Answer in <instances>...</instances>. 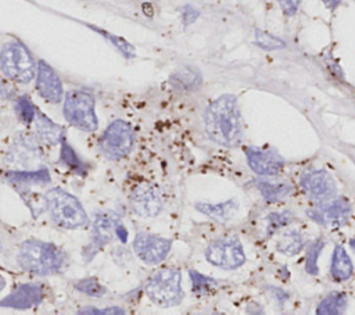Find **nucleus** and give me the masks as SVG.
<instances>
[{
  "mask_svg": "<svg viewBox=\"0 0 355 315\" xmlns=\"http://www.w3.org/2000/svg\"><path fill=\"white\" fill-rule=\"evenodd\" d=\"M6 179L17 186H31L35 183H49L50 173L47 168H36L35 171H11L6 175Z\"/></svg>",
  "mask_w": 355,
  "mask_h": 315,
  "instance_id": "22",
  "label": "nucleus"
},
{
  "mask_svg": "<svg viewBox=\"0 0 355 315\" xmlns=\"http://www.w3.org/2000/svg\"><path fill=\"white\" fill-rule=\"evenodd\" d=\"M44 297L43 287L36 283H25L15 287L0 301V307L12 309H31L37 307Z\"/></svg>",
  "mask_w": 355,
  "mask_h": 315,
  "instance_id": "16",
  "label": "nucleus"
},
{
  "mask_svg": "<svg viewBox=\"0 0 355 315\" xmlns=\"http://www.w3.org/2000/svg\"><path fill=\"white\" fill-rule=\"evenodd\" d=\"M324 240L322 237L313 240L308 247H306V253H305V271L306 273L316 276L319 273V266H318V259L319 255L322 253V250L324 248Z\"/></svg>",
  "mask_w": 355,
  "mask_h": 315,
  "instance_id": "26",
  "label": "nucleus"
},
{
  "mask_svg": "<svg viewBox=\"0 0 355 315\" xmlns=\"http://www.w3.org/2000/svg\"><path fill=\"white\" fill-rule=\"evenodd\" d=\"M268 291L270 294V297H273V300L282 307L287 300H288V293L284 291L283 289L280 287H275V286H269L268 287Z\"/></svg>",
  "mask_w": 355,
  "mask_h": 315,
  "instance_id": "36",
  "label": "nucleus"
},
{
  "mask_svg": "<svg viewBox=\"0 0 355 315\" xmlns=\"http://www.w3.org/2000/svg\"><path fill=\"white\" fill-rule=\"evenodd\" d=\"M133 143L135 133L130 124L123 119H115L98 139V148L108 160H119L132 151Z\"/></svg>",
  "mask_w": 355,
  "mask_h": 315,
  "instance_id": "7",
  "label": "nucleus"
},
{
  "mask_svg": "<svg viewBox=\"0 0 355 315\" xmlns=\"http://www.w3.org/2000/svg\"><path fill=\"white\" fill-rule=\"evenodd\" d=\"M36 90L40 97L51 104H57L64 97V87L58 74L43 60L37 62Z\"/></svg>",
  "mask_w": 355,
  "mask_h": 315,
  "instance_id": "15",
  "label": "nucleus"
},
{
  "mask_svg": "<svg viewBox=\"0 0 355 315\" xmlns=\"http://www.w3.org/2000/svg\"><path fill=\"white\" fill-rule=\"evenodd\" d=\"M254 43L261 47L262 50L266 51H273V50H282L286 47L284 40H282L280 37L262 31V29H255L254 32Z\"/></svg>",
  "mask_w": 355,
  "mask_h": 315,
  "instance_id": "29",
  "label": "nucleus"
},
{
  "mask_svg": "<svg viewBox=\"0 0 355 315\" xmlns=\"http://www.w3.org/2000/svg\"><path fill=\"white\" fill-rule=\"evenodd\" d=\"M329 273H330V278L337 283L347 282L354 275L352 259L347 253V250L344 248V246L341 244L334 246Z\"/></svg>",
  "mask_w": 355,
  "mask_h": 315,
  "instance_id": "17",
  "label": "nucleus"
},
{
  "mask_svg": "<svg viewBox=\"0 0 355 315\" xmlns=\"http://www.w3.org/2000/svg\"><path fill=\"white\" fill-rule=\"evenodd\" d=\"M171 83L178 90L190 92L201 85V74L191 67H183L171 76Z\"/></svg>",
  "mask_w": 355,
  "mask_h": 315,
  "instance_id": "24",
  "label": "nucleus"
},
{
  "mask_svg": "<svg viewBox=\"0 0 355 315\" xmlns=\"http://www.w3.org/2000/svg\"><path fill=\"white\" fill-rule=\"evenodd\" d=\"M349 246H351V248L355 251V239H349Z\"/></svg>",
  "mask_w": 355,
  "mask_h": 315,
  "instance_id": "39",
  "label": "nucleus"
},
{
  "mask_svg": "<svg viewBox=\"0 0 355 315\" xmlns=\"http://www.w3.org/2000/svg\"><path fill=\"white\" fill-rule=\"evenodd\" d=\"M323 3V6L329 10V11H336L344 0H320Z\"/></svg>",
  "mask_w": 355,
  "mask_h": 315,
  "instance_id": "37",
  "label": "nucleus"
},
{
  "mask_svg": "<svg viewBox=\"0 0 355 315\" xmlns=\"http://www.w3.org/2000/svg\"><path fill=\"white\" fill-rule=\"evenodd\" d=\"M147 297L158 307L168 308L178 305L183 298L182 275L179 269L164 268L151 275L146 283Z\"/></svg>",
  "mask_w": 355,
  "mask_h": 315,
  "instance_id": "5",
  "label": "nucleus"
},
{
  "mask_svg": "<svg viewBox=\"0 0 355 315\" xmlns=\"http://www.w3.org/2000/svg\"><path fill=\"white\" fill-rule=\"evenodd\" d=\"M205 130L218 144L236 147L243 142L244 124L237 99L223 94L215 99L205 110Z\"/></svg>",
  "mask_w": 355,
  "mask_h": 315,
  "instance_id": "1",
  "label": "nucleus"
},
{
  "mask_svg": "<svg viewBox=\"0 0 355 315\" xmlns=\"http://www.w3.org/2000/svg\"><path fill=\"white\" fill-rule=\"evenodd\" d=\"M121 218L114 211H101L94 215L90 232V243L83 250V257L90 261L104 246H107L116 235V226Z\"/></svg>",
  "mask_w": 355,
  "mask_h": 315,
  "instance_id": "9",
  "label": "nucleus"
},
{
  "mask_svg": "<svg viewBox=\"0 0 355 315\" xmlns=\"http://www.w3.org/2000/svg\"><path fill=\"white\" fill-rule=\"evenodd\" d=\"M60 144H61V148H60V158H58V161H60L62 165L71 168L76 175L86 176L87 169H89V165H87V162H85V161L79 157V154L75 151V148L68 143L67 136H64V137L61 139V143H60Z\"/></svg>",
  "mask_w": 355,
  "mask_h": 315,
  "instance_id": "21",
  "label": "nucleus"
},
{
  "mask_svg": "<svg viewBox=\"0 0 355 315\" xmlns=\"http://www.w3.org/2000/svg\"><path fill=\"white\" fill-rule=\"evenodd\" d=\"M189 275H190V279H191L193 291H194V294H197L200 297L212 293L214 289H216V286H218V283L214 278L205 276V275H202V273H200L194 269H190Z\"/></svg>",
  "mask_w": 355,
  "mask_h": 315,
  "instance_id": "28",
  "label": "nucleus"
},
{
  "mask_svg": "<svg viewBox=\"0 0 355 315\" xmlns=\"http://www.w3.org/2000/svg\"><path fill=\"white\" fill-rule=\"evenodd\" d=\"M255 186L259 190L261 196L269 203L284 200L293 191V186L287 182H272L266 179H257Z\"/></svg>",
  "mask_w": 355,
  "mask_h": 315,
  "instance_id": "20",
  "label": "nucleus"
},
{
  "mask_svg": "<svg viewBox=\"0 0 355 315\" xmlns=\"http://www.w3.org/2000/svg\"><path fill=\"white\" fill-rule=\"evenodd\" d=\"M35 126H36V132L40 136V139L49 144L61 143V139L65 136L62 126L53 122L49 117H46L40 111H37V114H36Z\"/></svg>",
  "mask_w": 355,
  "mask_h": 315,
  "instance_id": "19",
  "label": "nucleus"
},
{
  "mask_svg": "<svg viewBox=\"0 0 355 315\" xmlns=\"http://www.w3.org/2000/svg\"><path fill=\"white\" fill-rule=\"evenodd\" d=\"M347 304L348 298L344 291H331L319 301L315 312L318 315H340L345 312Z\"/></svg>",
  "mask_w": 355,
  "mask_h": 315,
  "instance_id": "23",
  "label": "nucleus"
},
{
  "mask_svg": "<svg viewBox=\"0 0 355 315\" xmlns=\"http://www.w3.org/2000/svg\"><path fill=\"white\" fill-rule=\"evenodd\" d=\"M0 67L3 75L17 83H29L37 72V64L29 49L18 42H6L0 53Z\"/></svg>",
  "mask_w": 355,
  "mask_h": 315,
  "instance_id": "4",
  "label": "nucleus"
},
{
  "mask_svg": "<svg viewBox=\"0 0 355 315\" xmlns=\"http://www.w3.org/2000/svg\"><path fill=\"white\" fill-rule=\"evenodd\" d=\"M133 250L143 262L155 265L168 257L171 251V240L158 235L140 232L133 240Z\"/></svg>",
  "mask_w": 355,
  "mask_h": 315,
  "instance_id": "11",
  "label": "nucleus"
},
{
  "mask_svg": "<svg viewBox=\"0 0 355 315\" xmlns=\"http://www.w3.org/2000/svg\"><path fill=\"white\" fill-rule=\"evenodd\" d=\"M305 247V237L298 230H288L282 235L279 241L276 243V248L279 253L293 257L301 253Z\"/></svg>",
  "mask_w": 355,
  "mask_h": 315,
  "instance_id": "25",
  "label": "nucleus"
},
{
  "mask_svg": "<svg viewBox=\"0 0 355 315\" xmlns=\"http://www.w3.org/2000/svg\"><path fill=\"white\" fill-rule=\"evenodd\" d=\"M78 314H125V309L121 307H105V308L85 307L79 309Z\"/></svg>",
  "mask_w": 355,
  "mask_h": 315,
  "instance_id": "34",
  "label": "nucleus"
},
{
  "mask_svg": "<svg viewBox=\"0 0 355 315\" xmlns=\"http://www.w3.org/2000/svg\"><path fill=\"white\" fill-rule=\"evenodd\" d=\"M205 259L214 266L232 271L240 268L245 262V254L237 237H223L208 244Z\"/></svg>",
  "mask_w": 355,
  "mask_h": 315,
  "instance_id": "8",
  "label": "nucleus"
},
{
  "mask_svg": "<svg viewBox=\"0 0 355 315\" xmlns=\"http://www.w3.org/2000/svg\"><path fill=\"white\" fill-rule=\"evenodd\" d=\"M244 153L248 167L259 176H275L284 167V158L276 150L245 147Z\"/></svg>",
  "mask_w": 355,
  "mask_h": 315,
  "instance_id": "12",
  "label": "nucleus"
},
{
  "mask_svg": "<svg viewBox=\"0 0 355 315\" xmlns=\"http://www.w3.org/2000/svg\"><path fill=\"white\" fill-rule=\"evenodd\" d=\"M90 28H92L93 31H96L98 35H101L104 39H107L125 58H133V57L136 56L135 47H133L129 42H126L123 37L116 36V35H114V33H110V32H107V31H104V29H101V28L93 26V25H90Z\"/></svg>",
  "mask_w": 355,
  "mask_h": 315,
  "instance_id": "27",
  "label": "nucleus"
},
{
  "mask_svg": "<svg viewBox=\"0 0 355 315\" xmlns=\"http://www.w3.org/2000/svg\"><path fill=\"white\" fill-rule=\"evenodd\" d=\"M280 10L283 11L284 15L287 17H293L298 12L300 6H301V0H276Z\"/></svg>",
  "mask_w": 355,
  "mask_h": 315,
  "instance_id": "33",
  "label": "nucleus"
},
{
  "mask_svg": "<svg viewBox=\"0 0 355 315\" xmlns=\"http://www.w3.org/2000/svg\"><path fill=\"white\" fill-rule=\"evenodd\" d=\"M301 189L313 200L323 201L333 197L337 191L333 176L324 169H313L304 173L300 179Z\"/></svg>",
  "mask_w": 355,
  "mask_h": 315,
  "instance_id": "13",
  "label": "nucleus"
},
{
  "mask_svg": "<svg viewBox=\"0 0 355 315\" xmlns=\"http://www.w3.org/2000/svg\"><path fill=\"white\" fill-rule=\"evenodd\" d=\"M62 114L65 119L83 132H93L98 126L94 111V97L90 92L75 89L65 94Z\"/></svg>",
  "mask_w": 355,
  "mask_h": 315,
  "instance_id": "6",
  "label": "nucleus"
},
{
  "mask_svg": "<svg viewBox=\"0 0 355 315\" xmlns=\"http://www.w3.org/2000/svg\"><path fill=\"white\" fill-rule=\"evenodd\" d=\"M73 287L93 298H100L107 293V289L96 278H85L73 283Z\"/></svg>",
  "mask_w": 355,
  "mask_h": 315,
  "instance_id": "30",
  "label": "nucleus"
},
{
  "mask_svg": "<svg viewBox=\"0 0 355 315\" xmlns=\"http://www.w3.org/2000/svg\"><path fill=\"white\" fill-rule=\"evenodd\" d=\"M67 262L65 253L53 243L31 239L19 246L17 264L33 275H54L62 271Z\"/></svg>",
  "mask_w": 355,
  "mask_h": 315,
  "instance_id": "2",
  "label": "nucleus"
},
{
  "mask_svg": "<svg viewBox=\"0 0 355 315\" xmlns=\"http://www.w3.org/2000/svg\"><path fill=\"white\" fill-rule=\"evenodd\" d=\"M351 211V203L347 197L333 196L327 200L319 201V204L315 208L308 210L306 214L312 221L323 226H343L348 222Z\"/></svg>",
  "mask_w": 355,
  "mask_h": 315,
  "instance_id": "10",
  "label": "nucleus"
},
{
  "mask_svg": "<svg viewBox=\"0 0 355 315\" xmlns=\"http://www.w3.org/2000/svg\"><path fill=\"white\" fill-rule=\"evenodd\" d=\"M198 17H200V11L194 6L187 4L182 8V21L184 25H190V24L196 22Z\"/></svg>",
  "mask_w": 355,
  "mask_h": 315,
  "instance_id": "35",
  "label": "nucleus"
},
{
  "mask_svg": "<svg viewBox=\"0 0 355 315\" xmlns=\"http://www.w3.org/2000/svg\"><path fill=\"white\" fill-rule=\"evenodd\" d=\"M15 111L22 122H32L36 118L37 110L28 96H19L15 100Z\"/></svg>",
  "mask_w": 355,
  "mask_h": 315,
  "instance_id": "32",
  "label": "nucleus"
},
{
  "mask_svg": "<svg viewBox=\"0 0 355 315\" xmlns=\"http://www.w3.org/2000/svg\"><path fill=\"white\" fill-rule=\"evenodd\" d=\"M294 221V214L288 210L286 211H276V212H270L266 216V232L269 235L277 232L279 229L290 225Z\"/></svg>",
  "mask_w": 355,
  "mask_h": 315,
  "instance_id": "31",
  "label": "nucleus"
},
{
  "mask_svg": "<svg viewBox=\"0 0 355 315\" xmlns=\"http://www.w3.org/2000/svg\"><path fill=\"white\" fill-rule=\"evenodd\" d=\"M44 205L51 221L60 228L76 229L85 226L89 221L79 200L61 187L47 190Z\"/></svg>",
  "mask_w": 355,
  "mask_h": 315,
  "instance_id": "3",
  "label": "nucleus"
},
{
  "mask_svg": "<svg viewBox=\"0 0 355 315\" xmlns=\"http://www.w3.org/2000/svg\"><path fill=\"white\" fill-rule=\"evenodd\" d=\"M132 210L143 216V218H153L159 214L162 210V200L158 189L153 185H137L129 197Z\"/></svg>",
  "mask_w": 355,
  "mask_h": 315,
  "instance_id": "14",
  "label": "nucleus"
},
{
  "mask_svg": "<svg viewBox=\"0 0 355 315\" xmlns=\"http://www.w3.org/2000/svg\"><path fill=\"white\" fill-rule=\"evenodd\" d=\"M116 235L119 236V239L125 243L126 241V239H128V232H126V229H125V226L119 222L118 223V226H116Z\"/></svg>",
  "mask_w": 355,
  "mask_h": 315,
  "instance_id": "38",
  "label": "nucleus"
},
{
  "mask_svg": "<svg viewBox=\"0 0 355 315\" xmlns=\"http://www.w3.org/2000/svg\"><path fill=\"white\" fill-rule=\"evenodd\" d=\"M196 210L218 222H227L236 215L239 210V204L233 198L222 203L200 201V203H196Z\"/></svg>",
  "mask_w": 355,
  "mask_h": 315,
  "instance_id": "18",
  "label": "nucleus"
}]
</instances>
